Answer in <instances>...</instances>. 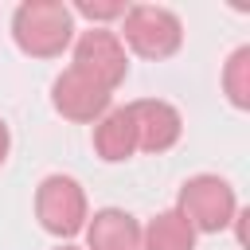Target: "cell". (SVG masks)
<instances>
[{"label":"cell","mask_w":250,"mask_h":250,"mask_svg":"<svg viewBox=\"0 0 250 250\" xmlns=\"http://www.w3.org/2000/svg\"><path fill=\"white\" fill-rule=\"evenodd\" d=\"M94 152L105 164H121L137 152V133H133V121H129L125 105H109L94 121Z\"/></svg>","instance_id":"9"},{"label":"cell","mask_w":250,"mask_h":250,"mask_svg":"<svg viewBox=\"0 0 250 250\" xmlns=\"http://www.w3.org/2000/svg\"><path fill=\"white\" fill-rule=\"evenodd\" d=\"M176 211L188 219V227L195 234H219V230H227L238 219V195H234V188L223 176L199 172V176L180 184Z\"/></svg>","instance_id":"2"},{"label":"cell","mask_w":250,"mask_h":250,"mask_svg":"<svg viewBox=\"0 0 250 250\" xmlns=\"http://www.w3.org/2000/svg\"><path fill=\"white\" fill-rule=\"evenodd\" d=\"M55 250H82V246H70V242H59Z\"/></svg>","instance_id":"14"},{"label":"cell","mask_w":250,"mask_h":250,"mask_svg":"<svg viewBox=\"0 0 250 250\" xmlns=\"http://www.w3.org/2000/svg\"><path fill=\"white\" fill-rule=\"evenodd\" d=\"M74 12L62 0H23L12 12V39L31 59H59L74 43Z\"/></svg>","instance_id":"1"},{"label":"cell","mask_w":250,"mask_h":250,"mask_svg":"<svg viewBox=\"0 0 250 250\" xmlns=\"http://www.w3.org/2000/svg\"><path fill=\"white\" fill-rule=\"evenodd\" d=\"M70 66L113 94V90L125 82V74H129V51H125V43L117 39V31H109V27H90V31H82V35L70 43Z\"/></svg>","instance_id":"5"},{"label":"cell","mask_w":250,"mask_h":250,"mask_svg":"<svg viewBox=\"0 0 250 250\" xmlns=\"http://www.w3.org/2000/svg\"><path fill=\"white\" fill-rule=\"evenodd\" d=\"M82 250H141V223L121 207H102L82 227Z\"/></svg>","instance_id":"8"},{"label":"cell","mask_w":250,"mask_h":250,"mask_svg":"<svg viewBox=\"0 0 250 250\" xmlns=\"http://www.w3.org/2000/svg\"><path fill=\"white\" fill-rule=\"evenodd\" d=\"M8 152H12V133H8V121L0 117V164L8 160Z\"/></svg>","instance_id":"13"},{"label":"cell","mask_w":250,"mask_h":250,"mask_svg":"<svg viewBox=\"0 0 250 250\" xmlns=\"http://www.w3.org/2000/svg\"><path fill=\"white\" fill-rule=\"evenodd\" d=\"M223 94L234 109H250V47L230 51L223 66Z\"/></svg>","instance_id":"11"},{"label":"cell","mask_w":250,"mask_h":250,"mask_svg":"<svg viewBox=\"0 0 250 250\" xmlns=\"http://www.w3.org/2000/svg\"><path fill=\"white\" fill-rule=\"evenodd\" d=\"M133 133H137V152H168L180 137H184V117L172 102L164 98H137L125 105Z\"/></svg>","instance_id":"7"},{"label":"cell","mask_w":250,"mask_h":250,"mask_svg":"<svg viewBox=\"0 0 250 250\" xmlns=\"http://www.w3.org/2000/svg\"><path fill=\"white\" fill-rule=\"evenodd\" d=\"M35 219L47 234L55 238H74L82 234L86 219H90V203H86V191L74 176H62V172H51L39 180L35 188Z\"/></svg>","instance_id":"4"},{"label":"cell","mask_w":250,"mask_h":250,"mask_svg":"<svg viewBox=\"0 0 250 250\" xmlns=\"http://www.w3.org/2000/svg\"><path fill=\"white\" fill-rule=\"evenodd\" d=\"M141 250H195V230L176 207H168L141 227Z\"/></svg>","instance_id":"10"},{"label":"cell","mask_w":250,"mask_h":250,"mask_svg":"<svg viewBox=\"0 0 250 250\" xmlns=\"http://www.w3.org/2000/svg\"><path fill=\"white\" fill-rule=\"evenodd\" d=\"M70 12H74V20L82 16V20H90L94 27H102V23H109V20H121V16H125V4H121V0H109V4L78 0V4H70Z\"/></svg>","instance_id":"12"},{"label":"cell","mask_w":250,"mask_h":250,"mask_svg":"<svg viewBox=\"0 0 250 250\" xmlns=\"http://www.w3.org/2000/svg\"><path fill=\"white\" fill-rule=\"evenodd\" d=\"M117 39L125 43V51L156 62V59H172L184 47V23L164 4H133L121 16Z\"/></svg>","instance_id":"3"},{"label":"cell","mask_w":250,"mask_h":250,"mask_svg":"<svg viewBox=\"0 0 250 250\" xmlns=\"http://www.w3.org/2000/svg\"><path fill=\"white\" fill-rule=\"evenodd\" d=\"M109 102H113V94L105 86H98L94 78L78 74L74 66H66L51 82V105H55V113L66 117V121H74V125H94L109 109Z\"/></svg>","instance_id":"6"}]
</instances>
